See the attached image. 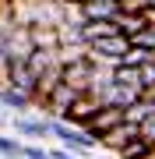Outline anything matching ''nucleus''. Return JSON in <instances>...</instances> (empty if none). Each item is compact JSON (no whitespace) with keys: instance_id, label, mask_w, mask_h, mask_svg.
<instances>
[{"instance_id":"1","label":"nucleus","mask_w":155,"mask_h":159,"mask_svg":"<svg viewBox=\"0 0 155 159\" xmlns=\"http://www.w3.org/2000/svg\"><path fill=\"white\" fill-rule=\"evenodd\" d=\"M50 138H53V142H60L57 148H63V152H71V156H78V159H88V156L99 148L81 127L67 124V120H50Z\"/></svg>"},{"instance_id":"2","label":"nucleus","mask_w":155,"mask_h":159,"mask_svg":"<svg viewBox=\"0 0 155 159\" xmlns=\"http://www.w3.org/2000/svg\"><path fill=\"white\" fill-rule=\"evenodd\" d=\"M7 127L14 131L18 142H35L42 145L50 138V120L42 113H18V117H7Z\"/></svg>"},{"instance_id":"3","label":"nucleus","mask_w":155,"mask_h":159,"mask_svg":"<svg viewBox=\"0 0 155 159\" xmlns=\"http://www.w3.org/2000/svg\"><path fill=\"white\" fill-rule=\"evenodd\" d=\"M120 124H123V110H116V106H99V113L85 124V134L99 145V138H102L106 131H113V127H120Z\"/></svg>"},{"instance_id":"4","label":"nucleus","mask_w":155,"mask_h":159,"mask_svg":"<svg viewBox=\"0 0 155 159\" xmlns=\"http://www.w3.org/2000/svg\"><path fill=\"white\" fill-rule=\"evenodd\" d=\"M35 102L25 96V92H18L11 85H0V110H7V117H18V113H32Z\"/></svg>"},{"instance_id":"5","label":"nucleus","mask_w":155,"mask_h":159,"mask_svg":"<svg viewBox=\"0 0 155 159\" xmlns=\"http://www.w3.org/2000/svg\"><path fill=\"white\" fill-rule=\"evenodd\" d=\"M138 134H141V131L134 127V124H127V120H123L120 127L106 131V134L99 138V148H109V152H120V148H123L127 142H134V138H138Z\"/></svg>"},{"instance_id":"6","label":"nucleus","mask_w":155,"mask_h":159,"mask_svg":"<svg viewBox=\"0 0 155 159\" xmlns=\"http://www.w3.org/2000/svg\"><path fill=\"white\" fill-rule=\"evenodd\" d=\"M95 113H99V102H95V99H88V96H78V99H74V106L67 110V117H63V120L85 131V124H88Z\"/></svg>"},{"instance_id":"7","label":"nucleus","mask_w":155,"mask_h":159,"mask_svg":"<svg viewBox=\"0 0 155 159\" xmlns=\"http://www.w3.org/2000/svg\"><path fill=\"white\" fill-rule=\"evenodd\" d=\"M78 18L81 21H116L120 18V4H81L78 7Z\"/></svg>"},{"instance_id":"8","label":"nucleus","mask_w":155,"mask_h":159,"mask_svg":"<svg viewBox=\"0 0 155 159\" xmlns=\"http://www.w3.org/2000/svg\"><path fill=\"white\" fill-rule=\"evenodd\" d=\"M152 117H155V99H152V96H141L138 102H131V106L123 110V120H127V124H134V127L148 124Z\"/></svg>"},{"instance_id":"9","label":"nucleus","mask_w":155,"mask_h":159,"mask_svg":"<svg viewBox=\"0 0 155 159\" xmlns=\"http://www.w3.org/2000/svg\"><path fill=\"white\" fill-rule=\"evenodd\" d=\"M148 152H155V148H152V145H148V142H144V138L138 134L134 142H127V145H123V148H120L116 156H120V159H144Z\"/></svg>"},{"instance_id":"10","label":"nucleus","mask_w":155,"mask_h":159,"mask_svg":"<svg viewBox=\"0 0 155 159\" xmlns=\"http://www.w3.org/2000/svg\"><path fill=\"white\" fill-rule=\"evenodd\" d=\"M21 145L14 134H7V131H0V159H21Z\"/></svg>"},{"instance_id":"11","label":"nucleus","mask_w":155,"mask_h":159,"mask_svg":"<svg viewBox=\"0 0 155 159\" xmlns=\"http://www.w3.org/2000/svg\"><path fill=\"white\" fill-rule=\"evenodd\" d=\"M138 85H141V92H144V96H148V92L155 89V57L148 60V64H144V67L138 71Z\"/></svg>"},{"instance_id":"12","label":"nucleus","mask_w":155,"mask_h":159,"mask_svg":"<svg viewBox=\"0 0 155 159\" xmlns=\"http://www.w3.org/2000/svg\"><path fill=\"white\" fill-rule=\"evenodd\" d=\"M148 60H152V53H144V50H127V57H123L120 64H123V67H134V71H141Z\"/></svg>"},{"instance_id":"13","label":"nucleus","mask_w":155,"mask_h":159,"mask_svg":"<svg viewBox=\"0 0 155 159\" xmlns=\"http://www.w3.org/2000/svg\"><path fill=\"white\" fill-rule=\"evenodd\" d=\"M21 159H50V148L46 145H35V142H25L21 145Z\"/></svg>"},{"instance_id":"14","label":"nucleus","mask_w":155,"mask_h":159,"mask_svg":"<svg viewBox=\"0 0 155 159\" xmlns=\"http://www.w3.org/2000/svg\"><path fill=\"white\" fill-rule=\"evenodd\" d=\"M138 131H141V138H144V142H148V145H152V148H155V117H152V120H148V124H141V127H138Z\"/></svg>"},{"instance_id":"15","label":"nucleus","mask_w":155,"mask_h":159,"mask_svg":"<svg viewBox=\"0 0 155 159\" xmlns=\"http://www.w3.org/2000/svg\"><path fill=\"white\" fill-rule=\"evenodd\" d=\"M50 159H78V156H71V152H63V148H50Z\"/></svg>"},{"instance_id":"16","label":"nucleus","mask_w":155,"mask_h":159,"mask_svg":"<svg viewBox=\"0 0 155 159\" xmlns=\"http://www.w3.org/2000/svg\"><path fill=\"white\" fill-rule=\"evenodd\" d=\"M81 4H99V0H81ZM102 4H120V0H102Z\"/></svg>"},{"instance_id":"17","label":"nucleus","mask_w":155,"mask_h":159,"mask_svg":"<svg viewBox=\"0 0 155 159\" xmlns=\"http://www.w3.org/2000/svg\"><path fill=\"white\" fill-rule=\"evenodd\" d=\"M4 127H7V113L0 110V131H4Z\"/></svg>"},{"instance_id":"18","label":"nucleus","mask_w":155,"mask_h":159,"mask_svg":"<svg viewBox=\"0 0 155 159\" xmlns=\"http://www.w3.org/2000/svg\"><path fill=\"white\" fill-rule=\"evenodd\" d=\"M144 159H155V152H148V156H144Z\"/></svg>"},{"instance_id":"19","label":"nucleus","mask_w":155,"mask_h":159,"mask_svg":"<svg viewBox=\"0 0 155 159\" xmlns=\"http://www.w3.org/2000/svg\"><path fill=\"white\" fill-rule=\"evenodd\" d=\"M148 96H152V99H155V89H152V92H148Z\"/></svg>"}]
</instances>
